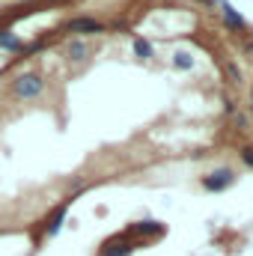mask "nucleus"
Here are the masks:
<instances>
[{
  "mask_svg": "<svg viewBox=\"0 0 253 256\" xmlns=\"http://www.w3.org/2000/svg\"><path fill=\"white\" fill-rule=\"evenodd\" d=\"M232 182H236L232 170H218V173H212V176L206 179V188H208V191H220V188H226V185H232Z\"/></svg>",
  "mask_w": 253,
  "mask_h": 256,
  "instance_id": "obj_1",
  "label": "nucleus"
},
{
  "mask_svg": "<svg viewBox=\"0 0 253 256\" xmlns=\"http://www.w3.org/2000/svg\"><path fill=\"white\" fill-rule=\"evenodd\" d=\"M220 12H224V21H226V27H232V30H238L244 21H242V15H236V9L232 6H226V3H220Z\"/></svg>",
  "mask_w": 253,
  "mask_h": 256,
  "instance_id": "obj_2",
  "label": "nucleus"
},
{
  "mask_svg": "<svg viewBox=\"0 0 253 256\" xmlns=\"http://www.w3.org/2000/svg\"><path fill=\"white\" fill-rule=\"evenodd\" d=\"M190 63H194V60H190L185 51H179V54L173 57V66H176V68H190Z\"/></svg>",
  "mask_w": 253,
  "mask_h": 256,
  "instance_id": "obj_3",
  "label": "nucleus"
},
{
  "mask_svg": "<svg viewBox=\"0 0 253 256\" xmlns=\"http://www.w3.org/2000/svg\"><path fill=\"white\" fill-rule=\"evenodd\" d=\"M134 51H137L140 57H149V54H152V48H149V42H143V39H137V42H134Z\"/></svg>",
  "mask_w": 253,
  "mask_h": 256,
  "instance_id": "obj_4",
  "label": "nucleus"
},
{
  "mask_svg": "<svg viewBox=\"0 0 253 256\" xmlns=\"http://www.w3.org/2000/svg\"><path fill=\"white\" fill-rule=\"evenodd\" d=\"M226 74H230L232 80H238V68H236V66H226Z\"/></svg>",
  "mask_w": 253,
  "mask_h": 256,
  "instance_id": "obj_5",
  "label": "nucleus"
},
{
  "mask_svg": "<svg viewBox=\"0 0 253 256\" xmlns=\"http://www.w3.org/2000/svg\"><path fill=\"white\" fill-rule=\"evenodd\" d=\"M202 3H208V6H214V3H220V0H202Z\"/></svg>",
  "mask_w": 253,
  "mask_h": 256,
  "instance_id": "obj_6",
  "label": "nucleus"
}]
</instances>
